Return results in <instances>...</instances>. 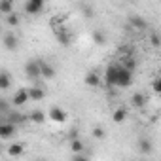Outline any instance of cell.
Segmentation results:
<instances>
[{
	"instance_id": "cell-6",
	"label": "cell",
	"mask_w": 161,
	"mask_h": 161,
	"mask_svg": "<svg viewBox=\"0 0 161 161\" xmlns=\"http://www.w3.org/2000/svg\"><path fill=\"white\" fill-rule=\"evenodd\" d=\"M2 40H4V47H6L8 51H15L17 46H19V40H17V36H15L14 32H6Z\"/></svg>"
},
{
	"instance_id": "cell-29",
	"label": "cell",
	"mask_w": 161,
	"mask_h": 161,
	"mask_svg": "<svg viewBox=\"0 0 161 161\" xmlns=\"http://www.w3.org/2000/svg\"><path fill=\"white\" fill-rule=\"evenodd\" d=\"M80 8H82V12H84V14H86L87 17H93V10H91L89 6H84V4H82V6H80Z\"/></svg>"
},
{
	"instance_id": "cell-24",
	"label": "cell",
	"mask_w": 161,
	"mask_h": 161,
	"mask_svg": "<svg viewBox=\"0 0 161 161\" xmlns=\"http://www.w3.org/2000/svg\"><path fill=\"white\" fill-rule=\"evenodd\" d=\"M6 25L8 27H17L19 25V15L15 12H12L10 15H6Z\"/></svg>"
},
{
	"instance_id": "cell-14",
	"label": "cell",
	"mask_w": 161,
	"mask_h": 161,
	"mask_svg": "<svg viewBox=\"0 0 161 161\" xmlns=\"http://www.w3.org/2000/svg\"><path fill=\"white\" fill-rule=\"evenodd\" d=\"M86 86H89V87H99V86H101V76H99L97 72L86 74Z\"/></svg>"
},
{
	"instance_id": "cell-31",
	"label": "cell",
	"mask_w": 161,
	"mask_h": 161,
	"mask_svg": "<svg viewBox=\"0 0 161 161\" xmlns=\"http://www.w3.org/2000/svg\"><path fill=\"white\" fill-rule=\"evenodd\" d=\"M150 40H152V46H153V47H159V36H157V34H152Z\"/></svg>"
},
{
	"instance_id": "cell-35",
	"label": "cell",
	"mask_w": 161,
	"mask_h": 161,
	"mask_svg": "<svg viewBox=\"0 0 161 161\" xmlns=\"http://www.w3.org/2000/svg\"><path fill=\"white\" fill-rule=\"evenodd\" d=\"M0 150H2V146H0Z\"/></svg>"
},
{
	"instance_id": "cell-32",
	"label": "cell",
	"mask_w": 161,
	"mask_h": 161,
	"mask_svg": "<svg viewBox=\"0 0 161 161\" xmlns=\"http://www.w3.org/2000/svg\"><path fill=\"white\" fill-rule=\"evenodd\" d=\"M68 136H70V140H76V138H78V131H76V129H72V131L68 133Z\"/></svg>"
},
{
	"instance_id": "cell-21",
	"label": "cell",
	"mask_w": 161,
	"mask_h": 161,
	"mask_svg": "<svg viewBox=\"0 0 161 161\" xmlns=\"http://www.w3.org/2000/svg\"><path fill=\"white\" fill-rule=\"evenodd\" d=\"M70 152H74V153H82V152H84V142L80 140V138L70 140Z\"/></svg>"
},
{
	"instance_id": "cell-8",
	"label": "cell",
	"mask_w": 161,
	"mask_h": 161,
	"mask_svg": "<svg viewBox=\"0 0 161 161\" xmlns=\"http://www.w3.org/2000/svg\"><path fill=\"white\" fill-rule=\"evenodd\" d=\"M119 66H121V68H125V70H129V72L133 74V72H135V68H136V59H135L133 55H123V57H121Z\"/></svg>"
},
{
	"instance_id": "cell-19",
	"label": "cell",
	"mask_w": 161,
	"mask_h": 161,
	"mask_svg": "<svg viewBox=\"0 0 161 161\" xmlns=\"http://www.w3.org/2000/svg\"><path fill=\"white\" fill-rule=\"evenodd\" d=\"M10 86H12V76L8 74V72H0V89H10Z\"/></svg>"
},
{
	"instance_id": "cell-22",
	"label": "cell",
	"mask_w": 161,
	"mask_h": 161,
	"mask_svg": "<svg viewBox=\"0 0 161 161\" xmlns=\"http://www.w3.org/2000/svg\"><path fill=\"white\" fill-rule=\"evenodd\" d=\"M129 23H131L133 27H136V29H146V21H144L142 17H138V15H131V17H129Z\"/></svg>"
},
{
	"instance_id": "cell-34",
	"label": "cell",
	"mask_w": 161,
	"mask_h": 161,
	"mask_svg": "<svg viewBox=\"0 0 161 161\" xmlns=\"http://www.w3.org/2000/svg\"><path fill=\"white\" fill-rule=\"evenodd\" d=\"M34 161H46V159H34Z\"/></svg>"
},
{
	"instance_id": "cell-18",
	"label": "cell",
	"mask_w": 161,
	"mask_h": 161,
	"mask_svg": "<svg viewBox=\"0 0 161 161\" xmlns=\"http://www.w3.org/2000/svg\"><path fill=\"white\" fill-rule=\"evenodd\" d=\"M27 119H31L32 123H44V121H46V114H44L42 110H32Z\"/></svg>"
},
{
	"instance_id": "cell-26",
	"label": "cell",
	"mask_w": 161,
	"mask_h": 161,
	"mask_svg": "<svg viewBox=\"0 0 161 161\" xmlns=\"http://www.w3.org/2000/svg\"><path fill=\"white\" fill-rule=\"evenodd\" d=\"M10 112V103L6 99H0V114H8Z\"/></svg>"
},
{
	"instance_id": "cell-23",
	"label": "cell",
	"mask_w": 161,
	"mask_h": 161,
	"mask_svg": "<svg viewBox=\"0 0 161 161\" xmlns=\"http://www.w3.org/2000/svg\"><path fill=\"white\" fill-rule=\"evenodd\" d=\"M125 118H127V112H125L123 108H118V110L112 114V119H114L116 123H123V121H125Z\"/></svg>"
},
{
	"instance_id": "cell-27",
	"label": "cell",
	"mask_w": 161,
	"mask_h": 161,
	"mask_svg": "<svg viewBox=\"0 0 161 161\" xmlns=\"http://www.w3.org/2000/svg\"><path fill=\"white\" fill-rule=\"evenodd\" d=\"M104 135H106V133H104L103 127H95V129H93V136H95V138H104Z\"/></svg>"
},
{
	"instance_id": "cell-2",
	"label": "cell",
	"mask_w": 161,
	"mask_h": 161,
	"mask_svg": "<svg viewBox=\"0 0 161 161\" xmlns=\"http://www.w3.org/2000/svg\"><path fill=\"white\" fill-rule=\"evenodd\" d=\"M104 84L108 87H116V80H118V64H108L104 70Z\"/></svg>"
},
{
	"instance_id": "cell-5",
	"label": "cell",
	"mask_w": 161,
	"mask_h": 161,
	"mask_svg": "<svg viewBox=\"0 0 161 161\" xmlns=\"http://www.w3.org/2000/svg\"><path fill=\"white\" fill-rule=\"evenodd\" d=\"M44 10V0H29L25 4V12L31 14V15H36Z\"/></svg>"
},
{
	"instance_id": "cell-3",
	"label": "cell",
	"mask_w": 161,
	"mask_h": 161,
	"mask_svg": "<svg viewBox=\"0 0 161 161\" xmlns=\"http://www.w3.org/2000/svg\"><path fill=\"white\" fill-rule=\"evenodd\" d=\"M53 34H55V38H57V42H59L61 46H68V44H70V40H72L70 31H66V29H64V27H61V25L53 27Z\"/></svg>"
},
{
	"instance_id": "cell-9",
	"label": "cell",
	"mask_w": 161,
	"mask_h": 161,
	"mask_svg": "<svg viewBox=\"0 0 161 161\" xmlns=\"http://www.w3.org/2000/svg\"><path fill=\"white\" fill-rule=\"evenodd\" d=\"M49 118H51V121H55V123H64V121H66V114H64V110H61L59 106H53V108L49 110Z\"/></svg>"
},
{
	"instance_id": "cell-28",
	"label": "cell",
	"mask_w": 161,
	"mask_h": 161,
	"mask_svg": "<svg viewBox=\"0 0 161 161\" xmlns=\"http://www.w3.org/2000/svg\"><path fill=\"white\" fill-rule=\"evenodd\" d=\"M153 93H161V78H155L153 80Z\"/></svg>"
},
{
	"instance_id": "cell-11",
	"label": "cell",
	"mask_w": 161,
	"mask_h": 161,
	"mask_svg": "<svg viewBox=\"0 0 161 161\" xmlns=\"http://www.w3.org/2000/svg\"><path fill=\"white\" fill-rule=\"evenodd\" d=\"M27 101H29V93H27V89H19V91H15V95H14V99H12V103H14L15 106H23Z\"/></svg>"
},
{
	"instance_id": "cell-13",
	"label": "cell",
	"mask_w": 161,
	"mask_h": 161,
	"mask_svg": "<svg viewBox=\"0 0 161 161\" xmlns=\"http://www.w3.org/2000/svg\"><path fill=\"white\" fill-rule=\"evenodd\" d=\"M23 152H25V144H21V142H15V144L8 146V155L10 157H19Z\"/></svg>"
},
{
	"instance_id": "cell-15",
	"label": "cell",
	"mask_w": 161,
	"mask_h": 161,
	"mask_svg": "<svg viewBox=\"0 0 161 161\" xmlns=\"http://www.w3.org/2000/svg\"><path fill=\"white\" fill-rule=\"evenodd\" d=\"M131 104H133L135 108H144V106H146V97H144L142 93H135V95L131 97Z\"/></svg>"
},
{
	"instance_id": "cell-33",
	"label": "cell",
	"mask_w": 161,
	"mask_h": 161,
	"mask_svg": "<svg viewBox=\"0 0 161 161\" xmlns=\"http://www.w3.org/2000/svg\"><path fill=\"white\" fill-rule=\"evenodd\" d=\"M4 121H6V119H0V125H2V123H4Z\"/></svg>"
},
{
	"instance_id": "cell-10",
	"label": "cell",
	"mask_w": 161,
	"mask_h": 161,
	"mask_svg": "<svg viewBox=\"0 0 161 161\" xmlns=\"http://www.w3.org/2000/svg\"><path fill=\"white\" fill-rule=\"evenodd\" d=\"M40 76L46 80H51V78H55V68L51 64H47L46 61H40Z\"/></svg>"
},
{
	"instance_id": "cell-16",
	"label": "cell",
	"mask_w": 161,
	"mask_h": 161,
	"mask_svg": "<svg viewBox=\"0 0 161 161\" xmlns=\"http://www.w3.org/2000/svg\"><path fill=\"white\" fill-rule=\"evenodd\" d=\"M14 12V2L12 0H0V14L2 15H10Z\"/></svg>"
},
{
	"instance_id": "cell-1",
	"label": "cell",
	"mask_w": 161,
	"mask_h": 161,
	"mask_svg": "<svg viewBox=\"0 0 161 161\" xmlns=\"http://www.w3.org/2000/svg\"><path fill=\"white\" fill-rule=\"evenodd\" d=\"M133 84V74L118 64V80H116V87H129Z\"/></svg>"
},
{
	"instance_id": "cell-25",
	"label": "cell",
	"mask_w": 161,
	"mask_h": 161,
	"mask_svg": "<svg viewBox=\"0 0 161 161\" xmlns=\"http://www.w3.org/2000/svg\"><path fill=\"white\" fill-rule=\"evenodd\" d=\"M93 40L103 46V44H106V34H104L103 31H95V32H93Z\"/></svg>"
},
{
	"instance_id": "cell-30",
	"label": "cell",
	"mask_w": 161,
	"mask_h": 161,
	"mask_svg": "<svg viewBox=\"0 0 161 161\" xmlns=\"http://www.w3.org/2000/svg\"><path fill=\"white\" fill-rule=\"evenodd\" d=\"M72 161H89L84 153H74V157H72Z\"/></svg>"
},
{
	"instance_id": "cell-12",
	"label": "cell",
	"mask_w": 161,
	"mask_h": 161,
	"mask_svg": "<svg viewBox=\"0 0 161 161\" xmlns=\"http://www.w3.org/2000/svg\"><path fill=\"white\" fill-rule=\"evenodd\" d=\"M15 135V125H10V123H2L0 125V138H10Z\"/></svg>"
},
{
	"instance_id": "cell-4",
	"label": "cell",
	"mask_w": 161,
	"mask_h": 161,
	"mask_svg": "<svg viewBox=\"0 0 161 161\" xmlns=\"http://www.w3.org/2000/svg\"><path fill=\"white\" fill-rule=\"evenodd\" d=\"M40 61H42V59H32V61H29V63L25 64V74H27V78H31V80L40 78Z\"/></svg>"
},
{
	"instance_id": "cell-17",
	"label": "cell",
	"mask_w": 161,
	"mask_h": 161,
	"mask_svg": "<svg viewBox=\"0 0 161 161\" xmlns=\"http://www.w3.org/2000/svg\"><path fill=\"white\" fill-rule=\"evenodd\" d=\"M27 93H29V99H32V101H42L44 99V89L42 87H31V89H27Z\"/></svg>"
},
{
	"instance_id": "cell-7",
	"label": "cell",
	"mask_w": 161,
	"mask_h": 161,
	"mask_svg": "<svg viewBox=\"0 0 161 161\" xmlns=\"http://www.w3.org/2000/svg\"><path fill=\"white\" fill-rule=\"evenodd\" d=\"M23 121H27V116H23V114H19L15 110H10L6 114V123H10V125H19Z\"/></svg>"
},
{
	"instance_id": "cell-20",
	"label": "cell",
	"mask_w": 161,
	"mask_h": 161,
	"mask_svg": "<svg viewBox=\"0 0 161 161\" xmlns=\"http://www.w3.org/2000/svg\"><path fill=\"white\" fill-rule=\"evenodd\" d=\"M138 150H140L142 153H150V152L153 150L152 140H148V138H140V140H138Z\"/></svg>"
}]
</instances>
